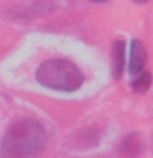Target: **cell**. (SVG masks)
<instances>
[{"label":"cell","instance_id":"cell-1","mask_svg":"<svg viewBox=\"0 0 153 158\" xmlns=\"http://www.w3.org/2000/svg\"><path fill=\"white\" fill-rule=\"evenodd\" d=\"M46 145V130L33 118H23L8 127L2 138V158H35Z\"/></svg>","mask_w":153,"mask_h":158},{"label":"cell","instance_id":"cell-2","mask_svg":"<svg viewBox=\"0 0 153 158\" xmlns=\"http://www.w3.org/2000/svg\"><path fill=\"white\" fill-rule=\"evenodd\" d=\"M36 81L41 86L53 91L72 92L77 91L84 82L82 73L76 64L66 59H48L36 69Z\"/></svg>","mask_w":153,"mask_h":158},{"label":"cell","instance_id":"cell-3","mask_svg":"<svg viewBox=\"0 0 153 158\" xmlns=\"http://www.w3.org/2000/svg\"><path fill=\"white\" fill-rule=\"evenodd\" d=\"M147 63V49L140 40H132L130 44V61H128V71L132 76H137L143 71Z\"/></svg>","mask_w":153,"mask_h":158},{"label":"cell","instance_id":"cell-4","mask_svg":"<svg viewBox=\"0 0 153 158\" xmlns=\"http://www.w3.org/2000/svg\"><path fill=\"white\" fill-rule=\"evenodd\" d=\"M143 150V140L138 132H132L122 140L120 143V153L127 158H135Z\"/></svg>","mask_w":153,"mask_h":158},{"label":"cell","instance_id":"cell-5","mask_svg":"<svg viewBox=\"0 0 153 158\" xmlns=\"http://www.w3.org/2000/svg\"><path fill=\"white\" fill-rule=\"evenodd\" d=\"M125 66V43L122 40H115L112 46V76L120 79Z\"/></svg>","mask_w":153,"mask_h":158},{"label":"cell","instance_id":"cell-6","mask_svg":"<svg viewBox=\"0 0 153 158\" xmlns=\"http://www.w3.org/2000/svg\"><path fill=\"white\" fill-rule=\"evenodd\" d=\"M151 86V74L147 73V71H142L138 73L137 76H133V81H132V89L133 92L137 94H143L147 92Z\"/></svg>","mask_w":153,"mask_h":158},{"label":"cell","instance_id":"cell-7","mask_svg":"<svg viewBox=\"0 0 153 158\" xmlns=\"http://www.w3.org/2000/svg\"><path fill=\"white\" fill-rule=\"evenodd\" d=\"M133 2H135V3H147L148 0H133Z\"/></svg>","mask_w":153,"mask_h":158},{"label":"cell","instance_id":"cell-8","mask_svg":"<svg viewBox=\"0 0 153 158\" xmlns=\"http://www.w3.org/2000/svg\"><path fill=\"white\" fill-rule=\"evenodd\" d=\"M91 2H94V3H102V2H107V0H91Z\"/></svg>","mask_w":153,"mask_h":158}]
</instances>
